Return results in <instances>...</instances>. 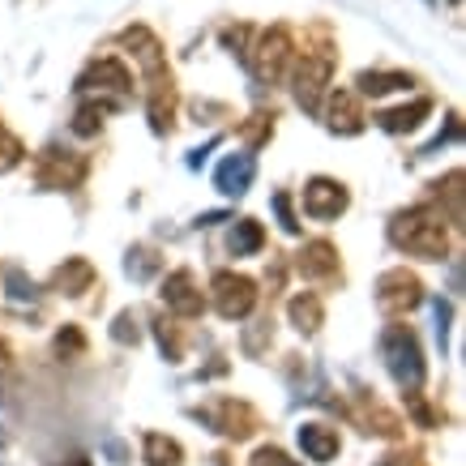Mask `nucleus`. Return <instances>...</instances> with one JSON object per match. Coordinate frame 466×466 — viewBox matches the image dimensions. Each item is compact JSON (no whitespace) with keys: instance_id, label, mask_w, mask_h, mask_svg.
<instances>
[{"instance_id":"1","label":"nucleus","mask_w":466,"mask_h":466,"mask_svg":"<svg viewBox=\"0 0 466 466\" xmlns=\"http://www.w3.org/2000/svg\"><path fill=\"white\" fill-rule=\"evenodd\" d=\"M390 236H394L398 248L424 257V261H441V253H445V227H441L437 214H428V210L398 214L394 227H390Z\"/></svg>"},{"instance_id":"2","label":"nucleus","mask_w":466,"mask_h":466,"mask_svg":"<svg viewBox=\"0 0 466 466\" xmlns=\"http://www.w3.org/2000/svg\"><path fill=\"white\" fill-rule=\"evenodd\" d=\"M381 355L402 390H415V385L424 381V360H420V347H415V334H410V329L390 325L381 334Z\"/></svg>"},{"instance_id":"3","label":"nucleus","mask_w":466,"mask_h":466,"mask_svg":"<svg viewBox=\"0 0 466 466\" xmlns=\"http://www.w3.org/2000/svg\"><path fill=\"white\" fill-rule=\"evenodd\" d=\"M329 73H334V60L329 56H304V65L296 69V103L304 112H317V107H321Z\"/></svg>"},{"instance_id":"4","label":"nucleus","mask_w":466,"mask_h":466,"mask_svg":"<svg viewBox=\"0 0 466 466\" xmlns=\"http://www.w3.org/2000/svg\"><path fill=\"white\" fill-rule=\"evenodd\" d=\"M377 304L385 312H410L420 304V283L410 279L407 269H390L381 279V287H377Z\"/></svg>"},{"instance_id":"5","label":"nucleus","mask_w":466,"mask_h":466,"mask_svg":"<svg viewBox=\"0 0 466 466\" xmlns=\"http://www.w3.org/2000/svg\"><path fill=\"white\" fill-rule=\"evenodd\" d=\"M214 299H218V312L223 317H244V312L253 309L257 299V287L240 274H218L214 279Z\"/></svg>"},{"instance_id":"6","label":"nucleus","mask_w":466,"mask_h":466,"mask_svg":"<svg viewBox=\"0 0 466 466\" xmlns=\"http://www.w3.org/2000/svg\"><path fill=\"white\" fill-rule=\"evenodd\" d=\"M287 56H291V39H287V30H269V35H261L257 56H253L257 77H261V82H279Z\"/></svg>"},{"instance_id":"7","label":"nucleus","mask_w":466,"mask_h":466,"mask_svg":"<svg viewBox=\"0 0 466 466\" xmlns=\"http://www.w3.org/2000/svg\"><path fill=\"white\" fill-rule=\"evenodd\" d=\"M304 210H309L312 218H339V214L347 210V193H342V184L317 176V180L304 188Z\"/></svg>"},{"instance_id":"8","label":"nucleus","mask_w":466,"mask_h":466,"mask_svg":"<svg viewBox=\"0 0 466 466\" xmlns=\"http://www.w3.org/2000/svg\"><path fill=\"white\" fill-rule=\"evenodd\" d=\"M253 155H231L223 158V167L214 171V184H218V193H227V198H240V193H248V184H253Z\"/></svg>"},{"instance_id":"9","label":"nucleus","mask_w":466,"mask_h":466,"mask_svg":"<svg viewBox=\"0 0 466 466\" xmlns=\"http://www.w3.org/2000/svg\"><path fill=\"white\" fill-rule=\"evenodd\" d=\"M82 90H116V95H125L128 86H133V77H128V69L120 65V60H99V65H90L86 69Z\"/></svg>"},{"instance_id":"10","label":"nucleus","mask_w":466,"mask_h":466,"mask_svg":"<svg viewBox=\"0 0 466 466\" xmlns=\"http://www.w3.org/2000/svg\"><path fill=\"white\" fill-rule=\"evenodd\" d=\"M299 445H304V453H309L312 462H329L339 453V432L325 424H304L299 428Z\"/></svg>"},{"instance_id":"11","label":"nucleus","mask_w":466,"mask_h":466,"mask_svg":"<svg viewBox=\"0 0 466 466\" xmlns=\"http://www.w3.org/2000/svg\"><path fill=\"white\" fill-rule=\"evenodd\" d=\"M329 128H334V133H360V128H364V116L355 107L351 90H339V95L329 99Z\"/></svg>"},{"instance_id":"12","label":"nucleus","mask_w":466,"mask_h":466,"mask_svg":"<svg viewBox=\"0 0 466 466\" xmlns=\"http://www.w3.org/2000/svg\"><path fill=\"white\" fill-rule=\"evenodd\" d=\"M163 296H167V304L176 312H201V296H193V274L188 269H176L167 279V287H163Z\"/></svg>"},{"instance_id":"13","label":"nucleus","mask_w":466,"mask_h":466,"mask_svg":"<svg viewBox=\"0 0 466 466\" xmlns=\"http://www.w3.org/2000/svg\"><path fill=\"white\" fill-rule=\"evenodd\" d=\"M424 116H432V103H428V99H415L410 107L385 112V116H377V120H381L385 133H410V128H420V125H424Z\"/></svg>"},{"instance_id":"14","label":"nucleus","mask_w":466,"mask_h":466,"mask_svg":"<svg viewBox=\"0 0 466 466\" xmlns=\"http://www.w3.org/2000/svg\"><path fill=\"white\" fill-rule=\"evenodd\" d=\"M299 269H304L309 279H317V274H334V269H339V257H334V248H329L325 240H317L299 253Z\"/></svg>"},{"instance_id":"15","label":"nucleus","mask_w":466,"mask_h":466,"mask_svg":"<svg viewBox=\"0 0 466 466\" xmlns=\"http://www.w3.org/2000/svg\"><path fill=\"white\" fill-rule=\"evenodd\" d=\"M407 73H360V90L364 95H390V90H407Z\"/></svg>"},{"instance_id":"16","label":"nucleus","mask_w":466,"mask_h":466,"mask_svg":"<svg viewBox=\"0 0 466 466\" xmlns=\"http://www.w3.org/2000/svg\"><path fill=\"white\" fill-rule=\"evenodd\" d=\"M146 462L150 466H176L180 462V445L167 437H158V432H150L146 437Z\"/></svg>"},{"instance_id":"17","label":"nucleus","mask_w":466,"mask_h":466,"mask_svg":"<svg viewBox=\"0 0 466 466\" xmlns=\"http://www.w3.org/2000/svg\"><path fill=\"white\" fill-rule=\"evenodd\" d=\"M261 227L253 223V218H244V223H236V236H231V248H236V257H244V253H257L261 248Z\"/></svg>"},{"instance_id":"18","label":"nucleus","mask_w":466,"mask_h":466,"mask_svg":"<svg viewBox=\"0 0 466 466\" xmlns=\"http://www.w3.org/2000/svg\"><path fill=\"white\" fill-rule=\"evenodd\" d=\"M291 317H296L299 329H317V321H321V304L312 296H299L296 304H291Z\"/></svg>"},{"instance_id":"19","label":"nucleus","mask_w":466,"mask_h":466,"mask_svg":"<svg viewBox=\"0 0 466 466\" xmlns=\"http://www.w3.org/2000/svg\"><path fill=\"white\" fill-rule=\"evenodd\" d=\"M17 163H22V142H17L14 133H5V128H0V171L17 167Z\"/></svg>"},{"instance_id":"20","label":"nucleus","mask_w":466,"mask_h":466,"mask_svg":"<svg viewBox=\"0 0 466 466\" xmlns=\"http://www.w3.org/2000/svg\"><path fill=\"white\" fill-rule=\"evenodd\" d=\"M56 283H60V287H69V296H77V291H82V287L90 283V266H82V261H77V266L60 269V274H56Z\"/></svg>"},{"instance_id":"21","label":"nucleus","mask_w":466,"mask_h":466,"mask_svg":"<svg viewBox=\"0 0 466 466\" xmlns=\"http://www.w3.org/2000/svg\"><path fill=\"white\" fill-rule=\"evenodd\" d=\"M99 125H103V107H99V103H90V107H82V112H77V125H73V133L90 137V133H95Z\"/></svg>"},{"instance_id":"22","label":"nucleus","mask_w":466,"mask_h":466,"mask_svg":"<svg viewBox=\"0 0 466 466\" xmlns=\"http://www.w3.org/2000/svg\"><path fill=\"white\" fill-rule=\"evenodd\" d=\"M155 269H158V261H155L150 253H137V261L128 257V274H133V279H150Z\"/></svg>"},{"instance_id":"23","label":"nucleus","mask_w":466,"mask_h":466,"mask_svg":"<svg viewBox=\"0 0 466 466\" xmlns=\"http://www.w3.org/2000/svg\"><path fill=\"white\" fill-rule=\"evenodd\" d=\"M274 210H279V218H283V231H299L296 214H291V198H287V193H279V198H274Z\"/></svg>"},{"instance_id":"24","label":"nucleus","mask_w":466,"mask_h":466,"mask_svg":"<svg viewBox=\"0 0 466 466\" xmlns=\"http://www.w3.org/2000/svg\"><path fill=\"white\" fill-rule=\"evenodd\" d=\"M9 287H14V291H9L14 299H30V296H35V287L26 283V274H22V269H9Z\"/></svg>"},{"instance_id":"25","label":"nucleus","mask_w":466,"mask_h":466,"mask_svg":"<svg viewBox=\"0 0 466 466\" xmlns=\"http://www.w3.org/2000/svg\"><path fill=\"white\" fill-rule=\"evenodd\" d=\"M253 466H296V462H291L283 450H261V453L253 458Z\"/></svg>"},{"instance_id":"26","label":"nucleus","mask_w":466,"mask_h":466,"mask_svg":"<svg viewBox=\"0 0 466 466\" xmlns=\"http://www.w3.org/2000/svg\"><path fill=\"white\" fill-rule=\"evenodd\" d=\"M5 368H9V351L0 347V377H5Z\"/></svg>"},{"instance_id":"27","label":"nucleus","mask_w":466,"mask_h":466,"mask_svg":"<svg viewBox=\"0 0 466 466\" xmlns=\"http://www.w3.org/2000/svg\"><path fill=\"white\" fill-rule=\"evenodd\" d=\"M77 466H86V462H82V458H77Z\"/></svg>"}]
</instances>
